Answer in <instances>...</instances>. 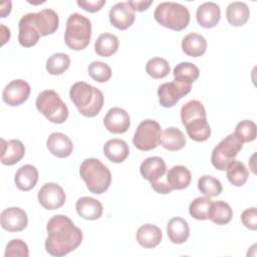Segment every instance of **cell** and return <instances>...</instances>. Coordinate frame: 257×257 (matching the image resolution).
<instances>
[{
    "mask_svg": "<svg viewBox=\"0 0 257 257\" xmlns=\"http://www.w3.org/2000/svg\"><path fill=\"white\" fill-rule=\"evenodd\" d=\"M33 14L35 25L41 36L53 34L58 29L59 18L54 10L42 9L41 11Z\"/></svg>",
    "mask_w": 257,
    "mask_h": 257,
    "instance_id": "cell-19",
    "label": "cell"
},
{
    "mask_svg": "<svg viewBox=\"0 0 257 257\" xmlns=\"http://www.w3.org/2000/svg\"><path fill=\"white\" fill-rule=\"evenodd\" d=\"M89 76L97 82H106L111 77L110 67L101 61H92L88 65Z\"/></svg>",
    "mask_w": 257,
    "mask_h": 257,
    "instance_id": "cell-40",
    "label": "cell"
},
{
    "mask_svg": "<svg viewBox=\"0 0 257 257\" xmlns=\"http://www.w3.org/2000/svg\"><path fill=\"white\" fill-rule=\"evenodd\" d=\"M233 217V210L230 205L224 201L212 202L208 219L217 225L228 224Z\"/></svg>",
    "mask_w": 257,
    "mask_h": 257,
    "instance_id": "cell-32",
    "label": "cell"
},
{
    "mask_svg": "<svg viewBox=\"0 0 257 257\" xmlns=\"http://www.w3.org/2000/svg\"><path fill=\"white\" fill-rule=\"evenodd\" d=\"M40 205L46 210H57L65 203V193L56 183L44 184L37 195Z\"/></svg>",
    "mask_w": 257,
    "mask_h": 257,
    "instance_id": "cell-11",
    "label": "cell"
},
{
    "mask_svg": "<svg viewBox=\"0 0 257 257\" xmlns=\"http://www.w3.org/2000/svg\"><path fill=\"white\" fill-rule=\"evenodd\" d=\"M250 16V11L246 3L235 1L228 5L226 9V18L232 26H243Z\"/></svg>",
    "mask_w": 257,
    "mask_h": 257,
    "instance_id": "cell-29",
    "label": "cell"
},
{
    "mask_svg": "<svg viewBox=\"0 0 257 257\" xmlns=\"http://www.w3.org/2000/svg\"><path fill=\"white\" fill-rule=\"evenodd\" d=\"M154 17L159 24L175 31L185 29L190 22L188 8L177 2L160 3L154 12Z\"/></svg>",
    "mask_w": 257,
    "mask_h": 257,
    "instance_id": "cell-6",
    "label": "cell"
},
{
    "mask_svg": "<svg viewBox=\"0 0 257 257\" xmlns=\"http://www.w3.org/2000/svg\"><path fill=\"white\" fill-rule=\"evenodd\" d=\"M198 189L203 195L209 198L219 196L223 190L221 182L218 179L208 175L202 176L198 180Z\"/></svg>",
    "mask_w": 257,
    "mask_h": 257,
    "instance_id": "cell-35",
    "label": "cell"
},
{
    "mask_svg": "<svg viewBox=\"0 0 257 257\" xmlns=\"http://www.w3.org/2000/svg\"><path fill=\"white\" fill-rule=\"evenodd\" d=\"M35 105L37 110L53 123H63L68 117V108L55 90L41 91L36 97Z\"/></svg>",
    "mask_w": 257,
    "mask_h": 257,
    "instance_id": "cell-7",
    "label": "cell"
},
{
    "mask_svg": "<svg viewBox=\"0 0 257 257\" xmlns=\"http://www.w3.org/2000/svg\"><path fill=\"white\" fill-rule=\"evenodd\" d=\"M212 202L213 201L206 196L196 198L189 206L190 215L196 220H207Z\"/></svg>",
    "mask_w": 257,
    "mask_h": 257,
    "instance_id": "cell-37",
    "label": "cell"
},
{
    "mask_svg": "<svg viewBox=\"0 0 257 257\" xmlns=\"http://www.w3.org/2000/svg\"><path fill=\"white\" fill-rule=\"evenodd\" d=\"M181 120L193 141L205 142L211 136L204 105L197 99L187 101L181 108Z\"/></svg>",
    "mask_w": 257,
    "mask_h": 257,
    "instance_id": "cell-2",
    "label": "cell"
},
{
    "mask_svg": "<svg viewBox=\"0 0 257 257\" xmlns=\"http://www.w3.org/2000/svg\"><path fill=\"white\" fill-rule=\"evenodd\" d=\"M77 214L85 220H97L102 215L101 203L91 197H81L75 204Z\"/></svg>",
    "mask_w": 257,
    "mask_h": 257,
    "instance_id": "cell-22",
    "label": "cell"
},
{
    "mask_svg": "<svg viewBox=\"0 0 257 257\" xmlns=\"http://www.w3.org/2000/svg\"><path fill=\"white\" fill-rule=\"evenodd\" d=\"M167 234L172 243H185L190 236V227L188 222L181 217L172 218L167 225Z\"/></svg>",
    "mask_w": 257,
    "mask_h": 257,
    "instance_id": "cell-24",
    "label": "cell"
},
{
    "mask_svg": "<svg viewBox=\"0 0 257 257\" xmlns=\"http://www.w3.org/2000/svg\"><path fill=\"white\" fill-rule=\"evenodd\" d=\"M207 49L205 37L198 33H189L182 40V50L191 57L202 56Z\"/></svg>",
    "mask_w": 257,
    "mask_h": 257,
    "instance_id": "cell-28",
    "label": "cell"
},
{
    "mask_svg": "<svg viewBox=\"0 0 257 257\" xmlns=\"http://www.w3.org/2000/svg\"><path fill=\"white\" fill-rule=\"evenodd\" d=\"M233 135L242 143H249L256 139V124L254 121L244 119L238 122Z\"/></svg>",
    "mask_w": 257,
    "mask_h": 257,
    "instance_id": "cell-39",
    "label": "cell"
},
{
    "mask_svg": "<svg viewBox=\"0 0 257 257\" xmlns=\"http://www.w3.org/2000/svg\"><path fill=\"white\" fill-rule=\"evenodd\" d=\"M76 4L82 8L83 10L94 13L97 12L101 9V7L105 4V0H92V1H82V0H77Z\"/></svg>",
    "mask_w": 257,
    "mask_h": 257,
    "instance_id": "cell-43",
    "label": "cell"
},
{
    "mask_svg": "<svg viewBox=\"0 0 257 257\" xmlns=\"http://www.w3.org/2000/svg\"><path fill=\"white\" fill-rule=\"evenodd\" d=\"M28 246L20 239H13L6 245L4 253L5 257H28Z\"/></svg>",
    "mask_w": 257,
    "mask_h": 257,
    "instance_id": "cell-41",
    "label": "cell"
},
{
    "mask_svg": "<svg viewBox=\"0 0 257 257\" xmlns=\"http://www.w3.org/2000/svg\"><path fill=\"white\" fill-rule=\"evenodd\" d=\"M25 148L19 140H1V163L5 166H13L24 157Z\"/></svg>",
    "mask_w": 257,
    "mask_h": 257,
    "instance_id": "cell-18",
    "label": "cell"
},
{
    "mask_svg": "<svg viewBox=\"0 0 257 257\" xmlns=\"http://www.w3.org/2000/svg\"><path fill=\"white\" fill-rule=\"evenodd\" d=\"M108 17L112 26L125 30L135 22L136 14L127 2H118L110 8Z\"/></svg>",
    "mask_w": 257,
    "mask_h": 257,
    "instance_id": "cell-14",
    "label": "cell"
},
{
    "mask_svg": "<svg viewBox=\"0 0 257 257\" xmlns=\"http://www.w3.org/2000/svg\"><path fill=\"white\" fill-rule=\"evenodd\" d=\"M146 71L151 77L160 79L166 77L171 71V68L169 62L165 58L153 57L147 62Z\"/></svg>",
    "mask_w": 257,
    "mask_h": 257,
    "instance_id": "cell-36",
    "label": "cell"
},
{
    "mask_svg": "<svg viewBox=\"0 0 257 257\" xmlns=\"http://www.w3.org/2000/svg\"><path fill=\"white\" fill-rule=\"evenodd\" d=\"M69 96L77 110L86 117L97 115L104 102L101 90L84 81L75 82L70 87Z\"/></svg>",
    "mask_w": 257,
    "mask_h": 257,
    "instance_id": "cell-3",
    "label": "cell"
},
{
    "mask_svg": "<svg viewBox=\"0 0 257 257\" xmlns=\"http://www.w3.org/2000/svg\"><path fill=\"white\" fill-rule=\"evenodd\" d=\"M28 224V217L24 210L18 207H10L1 213V226L8 232L23 231Z\"/></svg>",
    "mask_w": 257,
    "mask_h": 257,
    "instance_id": "cell-15",
    "label": "cell"
},
{
    "mask_svg": "<svg viewBox=\"0 0 257 257\" xmlns=\"http://www.w3.org/2000/svg\"><path fill=\"white\" fill-rule=\"evenodd\" d=\"M30 85L23 79H14L10 81L3 89V101L10 106H17L25 102L30 95Z\"/></svg>",
    "mask_w": 257,
    "mask_h": 257,
    "instance_id": "cell-12",
    "label": "cell"
},
{
    "mask_svg": "<svg viewBox=\"0 0 257 257\" xmlns=\"http://www.w3.org/2000/svg\"><path fill=\"white\" fill-rule=\"evenodd\" d=\"M46 147L48 151L57 158H67L73 151L71 140L62 133H52L47 138Z\"/></svg>",
    "mask_w": 257,
    "mask_h": 257,
    "instance_id": "cell-21",
    "label": "cell"
},
{
    "mask_svg": "<svg viewBox=\"0 0 257 257\" xmlns=\"http://www.w3.org/2000/svg\"><path fill=\"white\" fill-rule=\"evenodd\" d=\"M136 238L142 247L155 248L162 241V231L154 224H145L138 229Z\"/></svg>",
    "mask_w": 257,
    "mask_h": 257,
    "instance_id": "cell-27",
    "label": "cell"
},
{
    "mask_svg": "<svg viewBox=\"0 0 257 257\" xmlns=\"http://www.w3.org/2000/svg\"><path fill=\"white\" fill-rule=\"evenodd\" d=\"M140 172L141 175L151 184L157 183L165 178L167 165L160 157H150L141 164Z\"/></svg>",
    "mask_w": 257,
    "mask_h": 257,
    "instance_id": "cell-17",
    "label": "cell"
},
{
    "mask_svg": "<svg viewBox=\"0 0 257 257\" xmlns=\"http://www.w3.org/2000/svg\"><path fill=\"white\" fill-rule=\"evenodd\" d=\"M227 178L229 182L235 187L243 186L249 177V172L245 165L240 161H232L227 169Z\"/></svg>",
    "mask_w": 257,
    "mask_h": 257,
    "instance_id": "cell-33",
    "label": "cell"
},
{
    "mask_svg": "<svg viewBox=\"0 0 257 257\" xmlns=\"http://www.w3.org/2000/svg\"><path fill=\"white\" fill-rule=\"evenodd\" d=\"M191 181V172L184 166H174L166 175V182L172 191L186 189L189 187Z\"/></svg>",
    "mask_w": 257,
    "mask_h": 257,
    "instance_id": "cell-23",
    "label": "cell"
},
{
    "mask_svg": "<svg viewBox=\"0 0 257 257\" xmlns=\"http://www.w3.org/2000/svg\"><path fill=\"white\" fill-rule=\"evenodd\" d=\"M173 74L175 78H179L182 80L194 82L198 79L200 75L199 68L191 62H181L177 64L173 70Z\"/></svg>",
    "mask_w": 257,
    "mask_h": 257,
    "instance_id": "cell-38",
    "label": "cell"
},
{
    "mask_svg": "<svg viewBox=\"0 0 257 257\" xmlns=\"http://www.w3.org/2000/svg\"><path fill=\"white\" fill-rule=\"evenodd\" d=\"M103 124L112 134H123L131 125V117L123 108L112 107L106 112Z\"/></svg>",
    "mask_w": 257,
    "mask_h": 257,
    "instance_id": "cell-16",
    "label": "cell"
},
{
    "mask_svg": "<svg viewBox=\"0 0 257 257\" xmlns=\"http://www.w3.org/2000/svg\"><path fill=\"white\" fill-rule=\"evenodd\" d=\"M196 18L200 26L204 28L215 27L221 18V10L215 2H205L197 8Z\"/></svg>",
    "mask_w": 257,
    "mask_h": 257,
    "instance_id": "cell-20",
    "label": "cell"
},
{
    "mask_svg": "<svg viewBox=\"0 0 257 257\" xmlns=\"http://www.w3.org/2000/svg\"><path fill=\"white\" fill-rule=\"evenodd\" d=\"M118 49V38L112 33H101L95 40L94 51L102 57H109Z\"/></svg>",
    "mask_w": 257,
    "mask_h": 257,
    "instance_id": "cell-31",
    "label": "cell"
},
{
    "mask_svg": "<svg viewBox=\"0 0 257 257\" xmlns=\"http://www.w3.org/2000/svg\"><path fill=\"white\" fill-rule=\"evenodd\" d=\"M18 29V41L23 47L34 46L41 36L35 25L33 13H27L20 18Z\"/></svg>",
    "mask_w": 257,
    "mask_h": 257,
    "instance_id": "cell-13",
    "label": "cell"
},
{
    "mask_svg": "<svg viewBox=\"0 0 257 257\" xmlns=\"http://www.w3.org/2000/svg\"><path fill=\"white\" fill-rule=\"evenodd\" d=\"M46 252L61 257L75 250L82 241V232L65 215H54L46 225Z\"/></svg>",
    "mask_w": 257,
    "mask_h": 257,
    "instance_id": "cell-1",
    "label": "cell"
},
{
    "mask_svg": "<svg viewBox=\"0 0 257 257\" xmlns=\"http://www.w3.org/2000/svg\"><path fill=\"white\" fill-rule=\"evenodd\" d=\"M91 22L82 14L72 13L66 20L64 41L72 50L84 49L90 41Z\"/></svg>",
    "mask_w": 257,
    "mask_h": 257,
    "instance_id": "cell-5",
    "label": "cell"
},
{
    "mask_svg": "<svg viewBox=\"0 0 257 257\" xmlns=\"http://www.w3.org/2000/svg\"><path fill=\"white\" fill-rule=\"evenodd\" d=\"M242 147L243 144L233 134L227 136L213 149L212 165L219 171H225L228 165L235 160Z\"/></svg>",
    "mask_w": 257,
    "mask_h": 257,
    "instance_id": "cell-8",
    "label": "cell"
},
{
    "mask_svg": "<svg viewBox=\"0 0 257 257\" xmlns=\"http://www.w3.org/2000/svg\"><path fill=\"white\" fill-rule=\"evenodd\" d=\"M161 125L154 119H145L137 127L133 144L140 151H151L160 145Z\"/></svg>",
    "mask_w": 257,
    "mask_h": 257,
    "instance_id": "cell-9",
    "label": "cell"
},
{
    "mask_svg": "<svg viewBox=\"0 0 257 257\" xmlns=\"http://www.w3.org/2000/svg\"><path fill=\"white\" fill-rule=\"evenodd\" d=\"M38 181V171L32 165H24L20 167L14 177L16 187L23 192L33 189Z\"/></svg>",
    "mask_w": 257,
    "mask_h": 257,
    "instance_id": "cell-26",
    "label": "cell"
},
{
    "mask_svg": "<svg viewBox=\"0 0 257 257\" xmlns=\"http://www.w3.org/2000/svg\"><path fill=\"white\" fill-rule=\"evenodd\" d=\"M79 174L88 191L92 194L100 195L109 188L111 182L110 171L97 159H85L79 167Z\"/></svg>",
    "mask_w": 257,
    "mask_h": 257,
    "instance_id": "cell-4",
    "label": "cell"
},
{
    "mask_svg": "<svg viewBox=\"0 0 257 257\" xmlns=\"http://www.w3.org/2000/svg\"><path fill=\"white\" fill-rule=\"evenodd\" d=\"M103 154L111 163H122L128 157V145L120 139L108 140L103 146Z\"/></svg>",
    "mask_w": 257,
    "mask_h": 257,
    "instance_id": "cell-25",
    "label": "cell"
},
{
    "mask_svg": "<svg viewBox=\"0 0 257 257\" xmlns=\"http://www.w3.org/2000/svg\"><path fill=\"white\" fill-rule=\"evenodd\" d=\"M241 221L243 225L250 229L255 231L257 229V210L255 207L248 208L244 210L241 214Z\"/></svg>",
    "mask_w": 257,
    "mask_h": 257,
    "instance_id": "cell-42",
    "label": "cell"
},
{
    "mask_svg": "<svg viewBox=\"0 0 257 257\" xmlns=\"http://www.w3.org/2000/svg\"><path fill=\"white\" fill-rule=\"evenodd\" d=\"M127 3L130 4V6L133 8V10L136 12H142V11H145L147 10L151 4L153 3V1H144V0H141V1H127Z\"/></svg>",
    "mask_w": 257,
    "mask_h": 257,
    "instance_id": "cell-44",
    "label": "cell"
},
{
    "mask_svg": "<svg viewBox=\"0 0 257 257\" xmlns=\"http://www.w3.org/2000/svg\"><path fill=\"white\" fill-rule=\"evenodd\" d=\"M192 88V82L175 78L174 81L165 82L158 88L160 104L164 107L174 106L183 96L187 95Z\"/></svg>",
    "mask_w": 257,
    "mask_h": 257,
    "instance_id": "cell-10",
    "label": "cell"
},
{
    "mask_svg": "<svg viewBox=\"0 0 257 257\" xmlns=\"http://www.w3.org/2000/svg\"><path fill=\"white\" fill-rule=\"evenodd\" d=\"M160 144L168 151H180L186 145V138L179 128L172 126L162 132Z\"/></svg>",
    "mask_w": 257,
    "mask_h": 257,
    "instance_id": "cell-30",
    "label": "cell"
},
{
    "mask_svg": "<svg viewBox=\"0 0 257 257\" xmlns=\"http://www.w3.org/2000/svg\"><path fill=\"white\" fill-rule=\"evenodd\" d=\"M70 58L66 53H54L46 60V70L51 75H59L68 69Z\"/></svg>",
    "mask_w": 257,
    "mask_h": 257,
    "instance_id": "cell-34",
    "label": "cell"
}]
</instances>
